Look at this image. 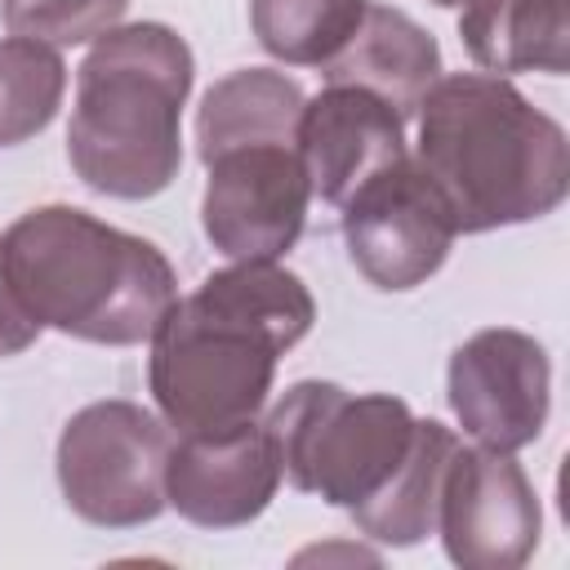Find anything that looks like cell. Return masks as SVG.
I'll list each match as a JSON object with an SVG mask.
<instances>
[{
    "label": "cell",
    "instance_id": "cell-1",
    "mask_svg": "<svg viewBox=\"0 0 570 570\" xmlns=\"http://www.w3.org/2000/svg\"><path fill=\"white\" fill-rule=\"evenodd\" d=\"M414 116V165L450 205L459 236L534 223L566 200V129L508 76L441 71Z\"/></svg>",
    "mask_w": 570,
    "mask_h": 570
},
{
    "label": "cell",
    "instance_id": "cell-2",
    "mask_svg": "<svg viewBox=\"0 0 570 570\" xmlns=\"http://www.w3.org/2000/svg\"><path fill=\"white\" fill-rule=\"evenodd\" d=\"M18 303L40 330L138 347L178 298L174 263L142 236L76 205H36L0 232Z\"/></svg>",
    "mask_w": 570,
    "mask_h": 570
},
{
    "label": "cell",
    "instance_id": "cell-3",
    "mask_svg": "<svg viewBox=\"0 0 570 570\" xmlns=\"http://www.w3.org/2000/svg\"><path fill=\"white\" fill-rule=\"evenodd\" d=\"M196 80L191 45L169 22H120L76 67L67 160L111 200H151L183 169V107Z\"/></svg>",
    "mask_w": 570,
    "mask_h": 570
},
{
    "label": "cell",
    "instance_id": "cell-4",
    "mask_svg": "<svg viewBox=\"0 0 570 570\" xmlns=\"http://www.w3.org/2000/svg\"><path fill=\"white\" fill-rule=\"evenodd\" d=\"M281 476L330 508L370 503L414 445V410L392 392H347L330 379H303L267 410Z\"/></svg>",
    "mask_w": 570,
    "mask_h": 570
},
{
    "label": "cell",
    "instance_id": "cell-5",
    "mask_svg": "<svg viewBox=\"0 0 570 570\" xmlns=\"http://www.w3.org/2000/svg\"><path fill=\"white\" fill-rule=\"evenodd\" d=\"M147 361L156 414L183 432H223L254 423L267 405L285 347L254 321L227 312L200 289L169 303Z\"/></svg>",
    "mask_w": 570,
    "mask_h": 570
},
{
    "label": "cell",
    "instance_id": "cell-6",
    "mask_svg": "<svg viewBox=\"0 0 570 570\" xmlns=\"http://www.w3.org/2000/svg\"><path fill=\"white\" fill-rule=\"evenodd\" d=\"M174 428L125 396L94 401L62 423L58 436V490L67 508L102 530H138L156 521L165 503V463Z\"/></svg>",
    "mask_w": 570,
    "mask_h": 570
},
{
    "label": "cell",
    "instance_id": "cell-7",
    "mask_svg": "<svg viewBox=\"0 0 570 570\" xmlns=\"http://www.w3.org/2000/svg\"><path fill=\"white\" fill-rule=\"evenodd\" d=\"M338 209L352 267L383 294L428 285L459 240L450 205L414 165V156H401L396 165L379 169Z\"/></svg>",
    "mask_w": 570,
    "mask_h": 570
},
{
    "label": "cell",
    "instance_id": "cell-8",
    "mask_svg": "<svg viewBox=\"0 0 570 570\" xmlns=\"http://www.w3.org/2000/svg\"><path fill=\"white\" fill-rule=\"evenodd\" d=\"M436 534L459 570L525 566L543 534V508L525 468L508 450L459 441L441 476Z\"/></svg>",
    "mask_w": 570,
    "mask_h": 570
},
{
    "label": "cell",
    "instance_id": "cell-9",
    "mask_svg": "<svg viewBox=\"0 0 570 570\" xmlns=\"http://www.w3.org/2000/svg\"><path fill=\"white\" fill-rule=\"evenodd\" d=\"M445 396L472 445L517 454L543 436L552 410L548 347L512 325L476 330L450 352Z\"/></svg>",
    "mask_w": 570,
    "mask_h": 570
},
{
    "label": "cell",
    "instance_id": "cell-10",
    "mask_svg": "<svg viewBox=\"0 0 570 570\" xmlns=\"http://www.w3.org/2000/svg\"><path fill=\"white\" fill-rule=\"evenodd\" d=\"M312 183L289 142L232 147L205 160L200 227L223 258H281L303 236Z\"/></svg>",
    "mask_w": 570,
    "mask_h": 570
},
{
    "label": "cell",
    "instance_id": "cell-11",
    "mask_svg": "<svg viewBox=\"0 0 570 570\" xmlns=\"http://www.w3.org/2000/svg\"><path fill=\"white\" fill-rule=\"evenodd\" d=\"M272 432L254 419L223 432H183L165 463V503L200 530H236L267 512L281 490Z\"/></svg>",
    "mask_w": 570,
    "mask_h": 570
},
{
    "label": "cell",
    "instance_id": "cell-12",
    "mask_svg": "<svg viewBox=\"0 0 570 570\" xmlns=\"http://www.w3.org/2000/svg\"><path fill=\"white\" fill-rule=\"evenodd\" d=\"M294 151L307 169L312 196L343 205L379 169L396 165L405 151V116L356 85H325L303 102Z\"/></svg>",
    "mask_w": 570,
    "mask_h": 570
},
{
    "label": "cell",
    "instance_id": "cell-13",
    "mask_svg": "<svg viewBox=\"0 0 570 570\" xmlns=\"http://www.w3.org/2000/svg\"><path fill=\"white\" fill-rule=\"evenodd\" d=\"M441 45L410 13L392 4H365L356 36L321 67L325 85H356L383 98L405 120L419 111L423 94L441 76Z\"/></svg>",
    "mask_w": 570,
    "mask_h": 570
},
{
    "label": "cell",
    "instance_id": "cell-14",
    "mask_svg": "<svg viewBox=\"0 0 570 570\" xmlns=\"http://www.w3.org/2000/svg\"><path fill=\"white\" fill-rule=\"evenodd\" d=\"M468 58L490 76L570 71V0H468L459 13Z\"/></svg>",
    "mask_w": 570,
    "mask_h": 570
},
{
    "label": "cell",
    "instance_id": "cell-15",
    "mask_svg": "<svg viewBox=\"0 0 570 570\" xmlns=\"http://www.w3.org/2000/svg\"><path fill=\"white\" fill-rule=\"evenodd\" d=\"M303 85L276 67H240L214 80L200 98L196 111V151L200 160L232 151V147H254V142H289L298 134L303 116Z\"/></svg>",
    "mask_w": 570,
    "mask_h": 570
},
{
    "label": "cell",
    "instance_id": "cell-16",
    "mask_svg": "<svg viewBox=\"0 0 570 570\" xmlns=\"http://www.w3.org/2000/svg\"><path fill=\"white\" fill-rule=\"evenodd\" d=\"M454 445L459 436L445 423L419 419L414 445L401 459V468L387 476V485L370 503L352 508L356 530L383 548H414L428 534H436V499H441V476Z\"/></svg>",
    "mask_w": 570,
    "mask_h": 570
},
{
    "label": "cell",
    "instance_id": "cell-17",
    "mask_svg": "<svg viewBox=\"0 0 570 570\" xmlns=\"http://www.w3.org/2000/svg\"><path fill=\"white\" fill-rule=\"evenodd\" d=\"M370 0H249L254 40L285 67H325L361 27Z\"/></svg>",
    "mask_w": 570,
    "mask_h": 570
},
{
    "label": "cell",
    "instance_id": "cell-18",
    "mask_svg": "<svg viewBox=\"0 0 570 570\" xmlns=\"http://www.w3.org/2000/svg\"><path fill=\"white\" fill-rule=\"evenodd\" d=\"M67 94V67L53 45L4 36L0 40V147H18L49 129Z\"/></svg>",
    "mask_w": 570,
    "mask_h": 570
},
{
    "label": "cell",
    "instance_id": "cell-19",
    "mask_svg": "<svg viewBox=\"0 0 570 570\" xmlns=\"http://www.w3.org/2000/svg\"><path fill=\"white\" fill-rule=\"evenodd\" d=\"M129 0H0V22L9 36H27L53 49L94 45L120 27Z\"/></svg>",
    "mask_w": 570,
    "mask_h": 570
},
{
    "label": "cell",
    "instance_id": "cell-20",
    "mask_svg": "<svg viewBox=\"0 0 570 570\" xmlns=\"http://www.w3.org/2000/svg\"><path fill=\"white\" fill-rule=\"evenodd\" d=\"M36 338H40V325H36V321L27 316V307L18 303L13 281H9V272H4V258H0V361L27 352Z\"/></svg>",
    "mask_w": 570,
    "mask_h": 570
},
{
    "label": "cell",
    "instance_id": "cell-21",
    "mask_svg": "<svg viewBox=\"0 0 570 570\" xmlns=\"http://www.w3.org/2000/svg\"><path fill=\"white\" fill-rule=\"evenodd\" d=\"M432 4H441V9H463L468 0H432Z\"/></svg>",
    "mask_w": 570,
    "mask_h": 570
}]
</instances>
